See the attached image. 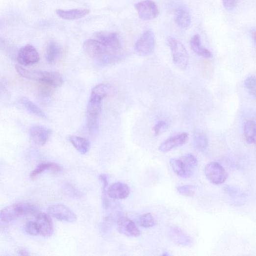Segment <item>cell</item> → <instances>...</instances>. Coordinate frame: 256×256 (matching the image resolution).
I'll use <instances>...</instances> for the list:
<instances>
[{"label": "cell", "mask_w": 256, "mask_h": 256, "mask_svg": "<svg viewBox=\"0 0 256 256\" xmlns=\"http://www.w3.org/2000/svg\"><path fill=\"white\" fill-rule=\"evenodd\" d=\"M85 52L91 58L102 64L109 63L117 59L118 51L114 50L99 39H91L83 44Z\"/></svg>", "instance_id": "obj_1"}, {"label": "cell", "mask_w": 256, "mask_h": 256, "mask_svg": "<svg viewBox=\"0 0 256 256\" xmlns=\"http://www.w3.org/2000/svg\"><path fill=\"white\" fill-rule=\"evenodd\" d=\"M16 70L23 78L47 83L55 87H61L63 83L62 77L58 73L30 70L18 65Z\"/></svg>", "instance_id": "obj_2"}, {"label": "cell", "mask_w": 256, "mask_h": 256, "mask_svg": "<svg viewBox=\"0 0 256 256\" xmlns=\"http://www.w3.org/2000/svg\"><path fill=\"white\" fill-rule=\"evenodd\" d=\"M38 211L39 208L33 204L20 202L2 209L0 213V218L4 223H10L22 215L35 214Z\"/></svg>", "instance_id": "obj_3"}, {"label": "cell", "mask_w": 256, "mask_h": 256, "mask_svg": "<svg viewBox=\"0 0 256 256\" xmlns=\"http://www.w3.org/2000/svg\"><path fill=\"white\" fill-rule=\"evenodd\" d=\"M170 165L177 176L182 178L191 177L197 166V160L192 154H187L178 159H172Z\"/></svg>", "instance_id": "obj_4"}, {"label": "cell", "mask_w": 256, "mask_h": 256, "mask_svg": "<svg viewBox=\"0 0 256 256\" xmlns=\"http://www.w3.org/2000/svg\"><path fill=\"white\" fill-rule=\"evenodd\" d=\"M167 41L171 51L174 65L179 69H186L189 64V57L185 46L173 37L169 38Z\"/></svg>", "instance_id": "obj_5"}, {"label": "cell", "mask_w": 256, "mask_h": 256, "mask_svg": "<svg viewBox=\"0 0 256 256\" xmlns=\"http://www.w3.org/2000/svg\"><path fill=\"white\" fill-rule=\"evenodd\" d=\"M102 100L90 96L87 107V125L90 131L98 130L99 117L102 110Z\"/></svg>", "instance_id": "obj_6"}, {"label": "cell", "mask_w": 256, "mask_h": 256, "mask_svg": "<svg viewBox=\"0 0 256 256\" xmlns=\"http://www.w3.org/2000/svg\"><path fill=\"white\" fill-rule=\"evenodd\" d=\"M204 174L208 180L214 185L223 184L228 174L223 166L217 162H211L204 168Z\"/></svg>", "instance_id": "obj_7"}, {"label": "cell", "mask_w": 256, "mask_h": 256, "mask_svg": "<svg viewBox=\"0 0 256 256\" xmlns=\"http://www.w3.org/2000/svg\"><path fill=\"white\" fill-rule=\"evenodd\" d=\"M156 41L153 31L147 30L137 40L135 45L136 52L142 56L151 54L154 50Z\"/></svg>", "instance_id": "obj_8"}, {"label": "cell", "mask_w": 256, "mask_h": 256, "mask_svg": "<svg viewBox=\"0 0 256 256\" xmlns=\"http://www.w3.org/2000/svg\"><path fill=\"white\" fill-rule=\"evenodd\" d=\"M135 8L139 18L144 21L154 19L159 15L158 6L152 0H143L135 4Z\"/></svg>", "instance_id": "obj_9"}, {"label": "cell", "mask_w": 256, "mask_h": 256, "mask_svg": "<svg viewBox=\"0 0 256 256\" xmlns=\"http://www.w3.org/2000/svg\"><path fill=\"white\" fill-rule=\"evenodd\" d=\"M17 59L21 65L28 66L38 63L40 57L37 50L33 46L27 45L19 50Z\"/></svg>", "instance_id": "obj_10"}, {"label": "cell", "mask_w": 256, "mask_h": 256, "mask_svg": "<svg viewBox=\"0 0 256 256\" xmlns=\"http://www.w3.org/2000/svg\"><path fill=\"white\" fill-rule=\"evenodd\" d=\"M48 212L51 216L63 222L73 223L77 219L76 215L63 204H55L49 206Z\"/></svg>", "instance_id": "obj_11"}, {"label": "cell", "mask_w": 256, "mask_h": 256, "mask_svg": "<svg viewBox=\"0 0 256 256\" xmlns=\"http://www.w3.org/2000/svg\"><path fill=\"white\" fill-rule=\"evenodd\" d=\"M117 225L118 232L123 235L133 237H137L141 235V232L135 223L128 217H120L118 220Z\"/></svg>", "instance_id": "obj_12"}, {"label": "cell", "mask_w": 256, "mask_h": 256, "mask_svg": "<svg viewBox=\"0 0 256 256\" xmlns=\"http://www.w3.org/2000/svg\"><path fill=\"white\" fill-rule=\"evenodd\" d=\"M189 139L188 133H182L170 137L162 142L159 150L163 153H167L173 149L184 145Z\"/></svg>", "instance_id": "obj_13"}, {"label": "cell", "mask_w": 256, "mask_h": 256, "mask_svg": "<svg viewBox=\"0 0 256 256\" xmlns=\"http://www.w3.org/2000/svg\"><path fill=\"white\" fill-rule=\"evenodd\" d=\"M52 132L48 128L42 126H34L30 128L29 135L32 141L38 146L45 145Z\"/></svg>", "instance_id": "obj_14"}, {"label": "cell", "mask_w": 256, "mask_h": 256, "mask_svg": "<svg viewBox=\"0 0 256 256\" xmlns=\"http://www.w3.org/2000/svg\"><path fill=\"white\" fill-rule=\"evenodd\" d=\"M37 223L41 235L49 237L53 235L54 225L52 220L49 215L45 213L38 214L37 216Z\"/></svg>", "instance_id": "obj_15"}, {"label": "cell", "mask_w": 256, "mask_h": 256, "mask_svg": "<svg viewBox=\"0 0 256 256\" xmlns=\"http://www.w3.org/2000/svg\"><path fill=\"white\" fill-rule=\"evenodd\" d=\"M130 190L129 186L122 182H116L111 185L107 190L108 196L114 199H124L129 196Z\"/></svg>", "instance_id": "obj_16"}, {"label": "cell", "mask_w": 256, "mask_h": 256, "mask_svg": "<svg viewBox=\"0 0 256 256\" xmlns=\"http://www.w3.org/2000/svg\"><path fill=\"white\" fill-rule=\"evenodd\" d=\"M98 39L109 48L119 51L121 47L119 36L116 32H101L96 34Z\"/></svg>", "instance_id": "obj_17"}, {"label": "cell", "mask_w": 256, "mask_h": 256, "mask_svg": "<svg viewBox=\"0 0 256 256\" xmlns=\"http://www.w3.org/2000/svg\"><path fill=\"white\" fill-rule=\"evenodd\" d=\"M170 235L173 242L181 246H190L192 244L191 238L177 226L171 227Z\"/></svg>", "instance_id": "obj_18"}, {"label": "cell", "mask_w": 256, "mask_h": 256, "mask_svg": "<svg viewBox=\"0 0 256 256\" xmlns=\"http://www.w3.org/2000/svg\"><path fill=\"white\" fill-rule=\"evenodd\" d=\"M175 21L179 27L186 29L191 24V16L188 9L183 6H179L175 12Z\"/></svg>", "instance_id": "obj_19"}, {"label": "cell", "mask_w": 256, "mask_h": 256, "mask_svg": "<svg viewBox=\"0 0 256 256\" xmlns=\"http://www.w3.org/2000/svg\"><path fill=\"white\" fill-rule=\"evenodd\" d=\"M90 13L87 9H74L69 10L58 9L56 14L60 18L67 20H77L87 16Z\"/></svg>", "instance_id": "obj_20"}, {"label": "cell", "mask_w": 256, "mask_h": 256, "mask_svg": "<svg viewBox=\"0 0 256 256\" xmlns=\"http://www.w3.org/2000/svg\"><path fill=\"white\" fill-rule=\"evenodd\" d=\"M19 103L30 113L43 119H47L46 114L29 99L21 97L18 99Z\"/></svg>", "instance_id": "obj_21"}, {"label": "cell", "mask_w": 256, "mask_h": 256, "mask_svg": "<svg viewBox=\"0 0 256 256\" xmlns=\"http://www.w3.org/2000/svg\"><path fill=\"white\" fill-rule=\"evenodd\" d=\"M190 45L193 52L197 55L205 58H210L212 57L210 51L202 46L199 35L196 34L191 38Z\"/></svg>", "instance_id": "obj_22"}, {"label": "cell", "mask_w": 256, "mask_h": 256, "mask_svg": "<svg viewBox=\"0 0 256 256\" xmlns=\"http://www.w3.org/2000/svg\"><path fill=\"white\" fill-rule=\"evenodd\" d=\"M50 170L54 173H59L62 171V168L59 164L55 163L43 162L39 164L37 168L30 174L32 179L35 178L44 172Z\"/></svg>", "instance_id": "obj_23"}, {"label": "cell", "mask_w": 256, "mask_h": 256, "mask_svg": "<svg viewBox=\"0 0 256 256\" xmlns=\"http://www.w3.org/2000/svg\"><path fill=\"white\" fill-rule=\"evenodd\" d=\"M193 143L194 147L197 151L204 152L208 146L209 140L205 134L196 131L193 135Z\"/></svg>", "instance_id": "obj_24"}, {"label": "cell", "mask_w": 256, "mask_h": 256, "mask_svg": "<svg viewBox=\"0 0 256 256\" xmlns=\"http://www.w3.org/2000/svg\"><path fill=\"white\" fill-rule=\"evenodd\" d=\"M61 52L59 45L54 41L49 43L46 49V59L49 63H53L57 61Z\"/></svg>", "instance_id": "obj_25"}, {"label": "cell", "mask_w": 256, "mask_h": 256, "mask_svg": "<svg viewBox=\"0 0 256 256\" xmlns=\"http://www.w3.org/2000/svg\"><path fill=\"white\" fill-rule=\"evenodd\" d=\"M70 140L73 146L82 154H86L90 149V143L86 138L79 136H72Z\"/></svg>", "instance_id": "obj_26"}, {"label": "cell", "mask_w": 256, "mask_h": 256, "mask_svg": "<svg viewBox=\"0 0 256 256\" xmlns=\"http://www.w3.org/2000/svg\"><path fill=\"white\" fill-rule=\"evenodd\" d=\"M244 135L249 144H256V124L252 120L247 121L244 126Z\"/></svg>", "instance_id": "obj_27"}, {"label": "cell", "mask_w": 256, "mask_h": 256, "mask_svg": "<svg viewBox=\"0 0 256 256\" xmlns=\"http://www.w3.org/2000/svg\"><path fill=\"white\" fill-rule=\"evenodd\" d=\"M109 90V87L108 85L99 84L92 89L91 96L102 100L107 96Z\"/></svg>", "instance_id": "obj_28"}, {"label": "cell", "mask_w": 256, "mask_h": 256, "mask_svg": "<svg viewBox=\"0 0 256 256\" xmlns=\"http://www.w3.org/2000/svg\"><path fill=\"white\" fill-rule=\"evenodd\" d=\"M63 192L67 195L74 198H80L82 196V193L72 184L67 183L63 184Z\"/></svg>", "instance_id": "obj_29"}, {"label": "cell", "mask_w": 256, "mask_h": 256, "mask_svg": "<svg viewBox=\"0 0 256 256\" xmlns=\"http://www.w3.org/2000/svg\"><path fill=\"white\" fill-rule=\"evenodd\" d=\"M139 223L144 228H150L156 224V221L151 213H148L142 215L139 218Z\"/></svg>", "instance_id": "obj_30"}, {"label": "cell", "mask_w": 256, "mask_h": 256, "mask_svg": "<svg viewBox=\"0 0 256 256\" xmlns=\"http://www.w3.org/2000/svg\"><path fill=\"white\" fill-rule=\"evenodd\" d=\"M244 86L249 90L250 94L256 98V77H249L245 81Z\"/></svg>", "instance_id": "obj_31"}, {"label": "cell", "mask_w": 256, "mask_h": 256, "mask_svg": "<svg viewBox=\"0 0 256 256\" xmlns=\"http://www.w3.org/2000/svg\"><path fill=\"white\" fill-rule=\"evenodd\" d=\"M176 189L179 194L184 196L191 197L195 195V187L193 185L178 186Z\"/></svg>", "instance_id": "obj_32"}, {"label": "cell", "mask_w": 256, "mask_h": 256, "mask_svg": "<svg viewBox=\"0 0 256 256\" xmlns=\"http://www.w3.org/2000/svg\"><path fill=\"white\" fill-rule=\"evenodd\" d=\"M26 232L31 235L36 236L40 234L39 228L37 222H29L25 227Z\"/></svg>", "instance_id": "obj_33"}, {"label": "cell", "mask_w": 256, "mask_h": 256, "mask_svg": "<svg viewBox=\"0 0 256 256\" xmlns=\"http://www.w3.org/2000/svg\"><path fill=\"white\" fill-rule=\"evenodd\" d=\"M239 0H223V4L227 10L231 11L235 8Z\"/></svg>", "instance_id": "obj_34"}, {"label": "cell", "mask_w": 256, "mask_h": 256, "mask_svg": "<svg viewBox=\"0 0 256 256\" xmlns=\"http://www.w3.org/2000/svg\"><path fill=\"white\" fill-rule=\"evenodd\" d=\"M100 181L103 184V195L107 194V188L108 185V177L107 174H101L99 177Z\"/></svg>", "instance_id": "obj_35"}, {"label": "cell", "mask_w": 256, "mask_h": 256, "mask_svg": "<svg viewBox=\"0 0 256 256\" xmlns=\"http://www.w3.org/2000/svg\"><path fill=\"white\" fill-rule=\"evenodd\" d=\"M166 122L164 121H159L158 122L154 127L153 128V131L154 132L155 136H158L161 131V130L165 126Z\"/></svg>", "instance_id": "obj_36"}, {"label": "cell", "mask_w": 256, "mask_h": 256, "mask_svg": "<svg viewBox=\"0 0 256 256\" xmlns=\"http://www.w3.org/2000/svg\"><path fill=\"white\" fill-rule=\"evenodd\" d=\"M18 253L21 256H27L29 255L28 252L24 249H21L18 251Z\"/></svg>", "instance_id": "obj_37"}, {"label": "cell", "mask_w": 256, "mask_h": 256, "mask_svg": "<svg viewBox=\"0 0 256 256\" xmlns=\"http://www.w3.org/2000/svg\"><path fill=\"white\" fill-rule=\"evenodd\" d=\"M253 38L256 43V31H253L252 32Z\"/></svg>", "instance_id": "obj_38"}, {"label": "cell", "mask_w": 256, "mask_h": 256, "mask_svg": "<svg viewBox=\"0 0 256 256\" xmlns=\"http://www.w3.org/2000/svg\"></svg>", "instance_id": "obj_39"}]
</instances>
